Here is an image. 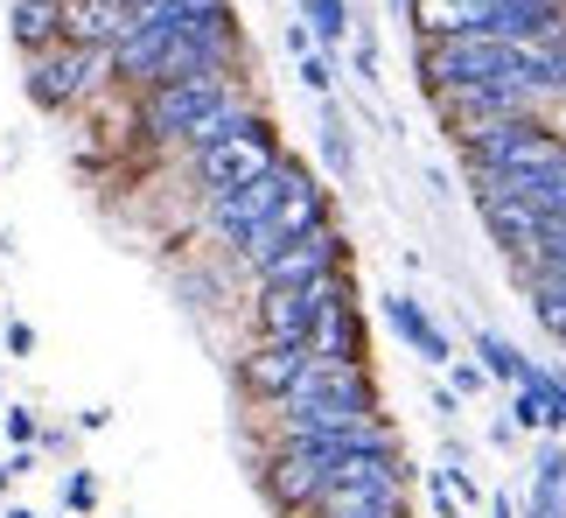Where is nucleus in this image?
Returning <instances> with one entry per match:
<instances>
[{
	"label": "nucleus",
	"instance_id": "c85d7f7f",
	"mask_svg": "<svg viewBox=\"0 0 566 518\" xmlns=\"http://www.w3.org/2000/svg\"><path fill=\"white\" fill-rule=\"evenodd\" d=\"M301 63V84H308L315 99H336V71H329V56L322 50H308V56H294Z\"/></svg>",
	"mask_w": 566,
	"mask_h": 518
},
{
	"label": "nucleus",
	"instance_id": "58836bf2",
	"mask_svg": "<svg viewBox=\"0 0 566 518\" xmlns=\"http://www.w3.org/2000/svg\"><path fill=\"white\" fill-rule=\"evenodd\" d=\"M8 518H35V511H29V505H8Z\"/></svg>",
	"mask_w": 566,
	"mask_h": 518
},
{
	"label": "nucleus",
	"instance_id": "c9c22d12",
	"mask_svg": "<svg viewBox=\"0 0 566 518\" xmlns=\"http://www.w3.org/2000/svg\"><path fill=\"white\" fill-rule=\"evenodd\" d=\"M511 442H517V421H511V414L490 421V448H511Z\"/></svg>",
	"mask_w": 566,
	"mask_h": 518
},
{
	"label": "nucleus",
	"instance_id": "a878e982",
	"mask_svg": "<svg viewBox=\"0 0 566 518\" xmlns=\"http://www.w3.org/2000/svg\"><path fill=\"white\" fill-rule=\"evenodd\" d=\"M63 511H77V518L98 511V477L92 469H71V477H63Z\"/></svg>",
	"mask_w": 566,
	"mask_h": 518
},
{
	"label": "nucleus",
	"instance_id": "cd10ccee",
	"mask_svg": "<svg viewBox=\"0 0 566 518\" xmlns=\"http://www.w3.org/2000/svg\"><path fill=\"white\" fill-rule=\"evenodd\" d=\"M0 435H8L14 448H35L42 442V421L29 414V406H0Z\"/></svg>",
	"mask_w": 566,
	"mask_h": 518
},
{
	"label": "nucleus",
	"instance_id": "a211bd4d",
	"mask_svg": "<svg viewBox=\"0 0 566 518\" xmlns=\"http://www.w3.org/2000/svg\"><path fill=\"white\" fill-rule=\"evenodd\" d=\"M8 35L21 56H42L63 42V0H14L8 8Z\"/></svg>",
	"mask_w": 566,
	"mask_h": 518
},
{
	"label": "nucleus",
	"instance_id": "1a4fd4ad",
	"mask_svg": "<svg viewBox=\"0 0 566 518\" xmlns=\"http://www.w3.org/2000/svg\"><path fill=\"white\" fill-rule=\"evenodd\" d=\"M182 21H189L182 0H147V8H134V29L113 42V77L147 92L155 71H161V56H168V42L182 35Z\"/></svg>",
	"mask_w": 566,
	"mask_h": 518
},
{
	"label": "nucleus",
	"instance_id": "9d476101",
	"mask_svg": "<svg viewBox=\"0 0 566 518\" xmlns=\"http://www.w3.org/2000/svg\"><path fill=\"white\" fill-rule=\"evenodd\" d=\"M105 71H113V56H105V50H84V42H56V50L29 56V99L42 105V113H63V105H77Z\"/></svg>",
	"mask_w": 566,
	"mask_h": 518
},
{
	"label": "nucleus",
	"instance_id": "f03ea898",
	"mask_svg": "<svg viewBox=\"0 0 566 518\" xmlns=\"http://www.w3.org/2000/svg\"><path fill=\"white\" fill-rule=\"evenodd\" d=\"M454 147H462L469 183L475 176H532V168L566 162V134L553 120H490V126H475V134H462Z\"/></svg>",
	"mask_w": 566,
	"mask_h": 518
},
{
	"label": "nucleus",
	"instance_id": "ddd939ff",
	"mask_svg": "<svg viewBox=\"0 0 566 518\" xmlns=\"http://www.w3.org/2000/svg\"><path fill=\"white\" fill-rule=\"evenodd\" d=\"M315 364V343H280V336H259L245 358H238V385L259 400V406H273L287 385L301 379Z\"/></svg>",
	"mask_w": 566,
	"mask_h": 518
},
{
	"label": "nucleus",
	"instance_id": "79ce46f5",
	"mask_svg": "<svg viewBox=\"0 0 566 518\" xmlns=\"http://www.w3.org/2000/svg\"><path fill=\"white\" fill-rule=\"evenodd\" d=\"M462 518H469V511H462Z\"/></svg>",
	"mask_w": 566,
	"mask_h": 518
},
{
	"label": "nucleus",
	"instance_id": "dca6fc26",
	"mask_svg": "<svg viewBox=\"0 0 566 518\" xmlns=\"http://www.w3.org/2000/svg\"><path fill=\"white\" fill-rule=\"evenodd\" d=\"M126 29H134V8H119V0H63V42H84V50L113 56V42Z\"/></svg>",
	"mask_w": 566,
	"mask_h": 518
},
{
	"label": "nucleus",
	"instance_id": "0eeeda50",
	"mask_svg": "<svg viewBox=\"0 0 566 518\" xmlns=\"http://www.w3.org/2000/svg\"><path fill=\"white\" fill-rule=\"evenodd\" d=\"M231 77H238V71L147 84V99H140V134H147V141H161V147H182V141H189V126L203 120V113H210V105L224 99V92H231Z\"/></svg>",
	"mask_w": 566,
	"mask_h": 518
},
{
	"label": "nucleus",
	"instance_id": "412c9836",
	"mask_svg": "<svg viewBox=\"0 0 566 518\" xmlns=\"http://www.w3.org/2000/svg\"><path fill=\"white\" fill-rule=\"evenodd\" d=\"M469 351H475V364H483L496 385H517V379H525V364H532L511 336H496V330H475V336H469Z\"/></svg>",
	"mask_w": 566,
	"mask_h": 518
},
{
	"label": "nucleus",
	"instance_id": "bb28decb",
	"mask_svg": "<svg viewBox=\"0 0 566 518\" xmlns=\"http://www.w3.org/2000/svg\"><path fill=\"white\" fill-rule=\"evenodd\" d=\"M420 484H427V505H433V518H462V511H469L462 498H454V484H448V469H441V463H433Z\"/></svg>",
	"mask_w": 566,
	"mask_h": 518
},
{
	"label": "nucleus",
	"instance_id": "a19ab883",
	"mask_svg": "<svg viewBox=\"0 0 566 518\" xmlns=\"http://www.w3.org/2000/svg\"><path fill=\"white\" fill-rule=\"evenodd\" d=\"M301 8H308V0H301Z\"/></svg>",
	"mask_w": 566,
	"mask_h": 518
},
{
	"label": "nucleus",
	"instance_id": "aec40b11",
	"mask_svg": "<svg viewBox=\"0 0 566 518\" xmlns=\"http://www.w3.org/2000/svg\"><path fill=\"white\" fill-rule=\"evenodd\" d=\"M252 113H259V105H252V99H245V92H238V84H231V92L217 99V105H210V113L196 120V126H189L182 155H196V147H217V141H224V134H238V126H245Z\"/></svg>",
	"mask_w": 566,
	"mask_h": 518
},
{
	"label": "nucleus",
	"instance_id": "2f4dec72",
	"mask_svg": "<svg viewBox=\"0 0 566 518\" xmlns=\"http://www.w3.org/2000/svg\"><path fill=\"white\" fill-rule=\"evenodd\" d=\"M448 385H454V393H462V400H475V393H483V385H490V372H483V364H475V358H448Z\"/></svg>",
	"mask_w": 566,
	"mask_h": 518
},
{
	"label": "nucleus",
	"instance_id": "f8f14e48",
	"mask_svg": "<svg viewBox=\"0 0 566 518\" xmlns=\"http://www.w3.org/2000/svg\"><path fill=\"white\" fill-rule=\"evenodd\" d=\"M336 267H350V239H343L336 218H329V225L287 239L266 267H252V273H259V288H301V280H322V273H336Z\"/></svg>",
	"mask_w": 566,
	"mask_h": 518
},
{
	"label": "nucleus",
	"instance_id": "e433bc0d",
	"mask_svg": "<svg viewBox=\"0 0 566 518\" xmlns=\"http://www.w3.org/2000/svg\"><path fill=\"white\" fill-rule=\"evenodd\" d=\"M490 518H517V498H511V490H490Z\"/></svg>",
	"mask_w": 566,
	"mask_h": 518
},
{
	"label": "nucleus",
	"instance_id": "c756f323",
	"mask_svg": "<svg viewBox=\"0 0 566 518\" xmlns=\"http://www.w3.org/2000/svg\"><path fill=\"white\" fill-rule=\"evenodd\" d=\"M441 469H448V484H454V498H462L469 511H475V505H490V490H483V484H475V469H469V456H454V463H441Z\"/></svg>",
	"mask_w": 566,
	"mask_h": 518
},
{
	"label": "nucleus",
	"instance_id": "f704fd0d",
	"mask_svg": "<svg viewBox=\"0 0 566 518\" xmlns=\"http://www.w3.org/2000/svg\"><path fill=\"white\" fill-rule=\"evenodd\" d=\"M8 351H14V358H29V351H35V330H29V322H21V315L8 322Z\"/></svg>",
	"mask_w": 566,
	"mask_h": 518
},
{
	"label": "nucleus",
	"instance_id": "72a5a7b5",
	"mask_svg": "<svg viewBox=\"0 0 566 518\" xmlns=\"http://www.w3.org/2000/svg\"><path fill=\"white\" fill-rule=\"evenodd\" d=\"M427 406H433V421H454V414H462V393H454V385H433Z\"/></svg>",
	"mask_w": 566,
	"mask_h": 518
},
{
	"label": "nucleus",
	"instance_id": "4be33fe9",
	"mask_svg": "<svg viewBox=\"0 0 566 518\" xmlns=\"http://www.w3.org/2000/svg\"><path fill=\"white\" fill-rule=\"evenodd\" d=\"M322 162H329V176H336V183H350V176H357V141H350V126H343L336 99H322Z\"/></svg>",
	"mask_w": 566,
	"mask_h": 518
},
{
	"label": "nucleus",
	"instance_id": "473e14b6",
	"mask_svg": "<svg viewBox=\"0 0 566 518\" xmlns=\"http://www.w3.org/2000/svg\"><path fill=\"white\" fill-rule=\"evenodd\" d=\"M517 518H566V490L532 484V490H525V511H517Z\"/></svg>",
	"mask_w": 566,
	"mask_h": 518
},
{
	"label": "nucleus",
	"instance_id": "7c9ffc66",
	"mask_svg": "<svg viewBox=\"0 0 566 518\" xmlns=\"http://www.w3.org/2000/svg\"><path fill=\"white\" fill-rule=\"evenodd\" d=\"M350 63H357V84H378V35L357 21V35H350Z\"/></svg>",
	"mask_w": 566,
	"mask_h": 518
},
{
	"label": "nucleus",
	"instance_id": "ea45409f",
	"mask_svg": "<svg viewBox=\"0 0 566 518\" xmlns=\"http://www.w3.org/2000/svg\"><path fill=\"white\" fill-rule=\"evenodd\" d=\"M391 14H406V0H391Z\"/></svg>",
	"mask_w": 566,
	"mask_h": 518
},
{
	"label": "nucleus",
	"instance_id": "b1692460",
	"mask_svg": "<svg viewBox=\"0 0 566 518\" xmlns=\"http://www.w3.org/2000/svg\"><path fill=\"white\" fill-rule=\"evenodd\" d=\"M511 421H517V435H559V421H553V406L546 393L525 379V385H511Z\"/></svg>",
	"mask_w": 566,
	"mask_h": 518
},
{
	"label": "nucleus",
	"instance_id": "4468645a",
	"mask_svg": "<svg viewBox=\"0 0 566 518\" xmlns=\"http://www.w3.org/2000/svg\"><path fill=\"white\" fill-rule=\"evenodd\" d=\"M490 14L496 0H406L399 21L420 42V35H490Z\"/></svg>",
	"mask_w": 566,
	"mask_h": 518
},
{
	"label": "nucleus",
	"instance_id": "4c0bfd02",
	"mask_svg": "<svg viewBox=\"0 0 566 518\" xmlns=\"http://www.w3.org/2000/svg\"><path fill=\"white\" fill-rule=\"evenodd\" d=\"M182 8H189V14H210V8H224V0H182Z\"/></svg>",
	"mask_w": 566,
	"mask_h": 518
},
{
	"label": "nucleus",
	"instance_id": "20e7f679",
	"mask_svg": "<svg viewBox=\"0 0 566 518\" xmlns=\"http://www.w3.org/2000/svg\"><path fill=\"white\" fill-rule=\"evenodd\" d=\"M350 267L322 273V280H301V288H259L252 294V330L259 336H280V343H308L315 322L336 309V301H350Z\"/></svg>",
	"mask_w": 566,
	"mask_h": 518
},
{
	"label": "nucleus",
	"instance_id": "5701e85b",
	"mask_svg": "<svg viewBox=\"0 0 566 518\" xmlns=\"http://www.w3.org/2000/svg\"><path fill=\"white\" fill-rule=\"evenodd\" d=\"M308 29H315V42L322 50H336V42H350L357 35V14H350V0H308Z\"/></svg>",
	"mask_w": 566,
	"mask_h": 518
},
{
	"label": "nucleus",
	"instance_id": "6e6552de",
	"mask_svg": "<svg viewBox=\"0 0 566 518\" xmlns=\"http://www.w3.org/2000/svg\"><path fill=\"white\" fill-rule=\"evenodd\" d=\"M259 484H266L280 518H308L322 505V490H329V456L315 442H273L266 463H259Z\"/></svg>",
	"mask_w": 566,
	"mask_h": 518
},
{
	"label": "nucleus",
	"instance_id": "39448f33",
	"mask_svg": "<svg viewBox=\"0 0 566 518\" xmlns=\"http://www.w3.org/2000/svg\"><path fill=\"white\" fill-rule=\"evenodd\" d=\"M301 168H308L301 155H280V162L266 168V176H252V183H238V189H217V197H210V231H217V239H224V246L238 252V246H245L252 231H259V225H266L273 210H280V197L294 189Z\"/></svg>",
	"mask_w": 566,
	"mask_h": 518
},
{
	"label": "nucleus",
	"instance_id": "423d86ee",
	"mask_svg": "<svg viewBox=\"0 0 566 518\" xmlns=\"http://www.w3.org/2000/svg\"><path fill=\"white\" fill-rule=\"evenodd\" d=\"M280 155H287V147H280L273 120H266V113H252L245 126H238V134H224L217 147H196L189 162H196V183H203L210 197H217V189H238V183L266 176V168H273Z\"/></svg>",
	"mask_w": 566,
	"mask_h": 518
},
{
	"label": "nucleus",
	"instance_id": "6ab92c4d",
	"mask_svg": "<svg viewBox=\"0 0 566 518\" xmlns=\"http://www.w3.org/2000/svg\"><path fill=\"white\" fill-rule=\"evenodd\" d=\"M315 358H336V364H364V315H357V294L336 301L329 315L315 322Z\"/></svg>",
	"mask_w": 566,
	"mask_h": 518
},
{
	"label": "nucleus",
	"instance_id": "7ed1b4c3",
	"mask_svg": "<svg viewBox=\"0 0 566 518\" xmlns=\"http://www.w3.org/2000/svg\"><path fill=\"white\" fill-rule=\"evenodd\" d=\"M504 71H525V50L504 35H420L412 42V77L420 92H454V84H483V77H504Z\"/></svg>",
	"mask_w": 566,
	"mask_h": 518
},
{
	"label": "nucleus",
	"instance_id": "f3484780",
	"mask_svg": "<svg viewBox=\"0 0 566 518\" xmlns=\"http://www.w3.org/2000/svg\"><path fill=\"white\" fill-rule=\"evenodd\" d=\"M308 518H412L406 490H364V484H329Z\"/></svg>",
	"mask_w": 566,
	"mask_h": 518
},
{
	"label": "nucleus",
	"instance_id": "393cba45",
	"mask_svg": "<svg viewBox=\"0 0 566 518\" xmlns=\"http://www.w3.org/2000/svg\"><path fill=\"white\" fill-rule=\"evenodd\" d=\"M525 379L538 385V393H546V406H553V421H559V435H566V372H553V364H525ZM525 379H517V385H525Z\"/></svg>",
	"mask_w": 566,
	"mask_h": 518
},
{
	"label": "nucleus",
	"instance_id": "f257e3e1",
	"mask_svg": "<svg viewBox=\"0 0 566 518\" xmlns=\"http://www.w3.org/2000/svg\"><path fill=\"white\" fill-rule=\"evenodd\" d=\"M371 421H385L371 364L315 358L308 372L273 400V442H329V435H357V427H371Z\"/></svg>",
	"mask_w": 566,
	"mask_h": 518
},
{
	"label": "nucleus",
	"instance_id": "9b49d317",
	"mask_svg": "<svg viewBox=\"0 0 566 518\" xmlns=\"http://www.w3.org/2000/svg\"><path fill=\"white\" fill-rule=\"evenodd\" d=\"M315 225H329V189L315 183V168H301V176H294V189L280 197V210H273V218L252 231L245 246H238V259H245V267H266V259H273L280 246H287V239H301V231H315Z\"/></svg>",
	"mask_w": 566,
	"mask_h": 518
},
{
	"label": "nucleus",
	"instance_id": "2eb2a0df",
	"mask_svg": "<svg viewBox=\"0 0 566 518\" xmlns=\"http://www.w3.org/2000/svg\"><path fill=\"white\" fill-rule=\"evenodd\" d=\"M385 322H391V336L406 343L420 364H441L448 372V358H454V343H448V330L427 315V301H412V294H385Z\"/></svg>",
	"mask_w": 566,
	"mask_h": 518
}]
</instances>
